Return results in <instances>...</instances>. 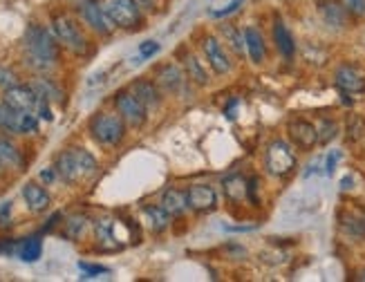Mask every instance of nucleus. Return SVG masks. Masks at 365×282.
<instances>
[{"mask_svg": "<svg viewBox=\"0 0 365 282\" xmlns=\"http://www.w3.org/2000/svg\"><path fill=\"white\" fill-rule=\"evenodd\" d=\"M25 56L27 63L36 70H49L58 58V45L52 34L38 25H30L25 32Z\"/></svg>", "mask_w": 365, "mask_h": 282, "instance_id": "obj_1", "label": "nucleus"}, {"mask_svg": "<svg viewBox=\"0 0 365 282\" xmlns=\"http://www.w3.org/2000/svg\"><path fill=\"white\" fill-rule=\"evenodd\" d=\"M54 170L61 175V179L74 184L97 173V159L83 148H70V150H65L63 155H58Z\"/></svg>", "mask_w": 365, "mask_h": 282, "instance_id": "obj_2", "label": "nucleus"}, {"mask_svg": "<svg viewBox=\"0 0 365 282\" xmlns=\"http://www.w3.org/2000/svg\"><path fill=\"white\" fill-rule=\"evenodd\" d=\"M90 132L104 146H115L123 139V119L110 113L97 115L90 124Z\"/></svg>", "mask_w": 365, "mask_h": 282, "instance_id": "obj_3", "label": "nucleus"}, {"mask_svg": "<svg viewBox=\"0 0 365 282\" xmlns=\"http://www.w3.org/2000/svg\"><path fill=\"white\" fill-rule=\"evenodd\" d=\"M104 12L113 21V25L121 30H132L141 23L139 5L134 0H106Z\"/></svg>", "mask_w": 365, "mask_h": 282, "instance_id": "obj_4", "label": "nucleus"}, {"mask_svg": "<svg viewBox=\"0 0 365 282\" xmlns=\"http://www.w3.org/2000/svg\"><path fill=\"white\" fill-rule=\"evenodd\" d=\"M0 128L19 134H32L38 130V117L34 113H23V110L0 104Z\"/></svg>", "mask_w": 365, "mask_h": 282, "instance_id": "obj_5", "label": "nucleus"}, {"mask_svg": "<svg viewBox=\"0 0 365 282\" xmlns=\"http://www.w3.org/2000/svg\"><path fill=\"white\" fill-rule=\"evenodd\" d=\"M265 164H267V170L271 175H287L292 173L296 168V155L292 146L283 139L274 141L267 150V157H265Z\"/></svg>", "mask_w": 365, "mask_h": 282, "instance_id": "obj_6", "label": "nucleus"}, {"mask_svg": "<svg viewBox=\"0 0 365 282\" xmlns=\"http://www.w3.org/2000/svg\"><path fill=\"white\" fill-rule=\"evenodd\" d=\"M54 34L67 49H72L76 54H83L88 49V40L81 34L79 25L72 19H67V16H56L54 19Z\"/></svg>", "mask_w": 365, "mask_h": 282, "instance_id": "obj_7", "label": "nucleus"}, {"mask_svg": "<svg viewBox=\"0 0 365 282\" xmlns=\"http://www.w3.org/2000/svg\"><path fill=\"white\" fill-rule=\"evenodd\" d=\"M43 97H38V92L34 88H23V85H14V88L5 90V104L12 106L16 110H23V113H38L40 104H43Z\"/></svg>", "mask_w": 365, "mask_h": 282, "instance_id": "obj_8", "label": "nucleus"}, {"mask_svg": "<svg viewBox=\"0 0 365 282\" xmlns=\"http://www.w3.org/2000/svg\"><path fill=\"white\" fill-rule=\"evenodd\" d=\"M115 104H117V110L123 121H128L134 128L146 124V106H143L132 92H119Z\"/></svg>", "mask_w": 365, "mask_h": 282, "instance_id": "obj_9", "label": "nucleus"}, {"mask_svg": "<svg viewBox=\"0 0 365 282\" xmlns=\"http://www.w3.org/2000/svg\"><path fill=\"white\" fill-rule=\"evenodd\" d=\"M290 137L294 139L296 146L303 150H309L318 143V130L309 121H305V119H294V121H290Z\"/></svg>", "mask_w": 365, "mask_h": 282, "instance_id": "obj_10", "label": "nucleus"}, {"mask_svg": "<svg viewBox=\"0 0 365 282\" xmlns=\"http://www.w3.org/2000/svg\"><path fill=\"white\" fill-rule=\"evenodd\" d=\"M81 14L92 25V30H97L99 34H110V30H113V21L106 16L104 7L97 5V0H83Z\"/></svg>", "mask_w": 365, "mask_h": 282, "instance_id": "obj_11", "label": "nucleus"}, {"mask_svg": "<svg viewBox=\"0 0 365 282\" xmlns=\"http://www.w3.org/2000/svg\"><path fill=\"white\" fill-rule=\"evenodd\" d=\"M215 202V191L211 186H193L186 191V204L193 211H213Z\"/></svg>", "mask_w": 365, "mask_h": 282, "instance_id": "obj_12", "label": "nucleus"}, {"mask_svg": "<svg viewBox=\"0 0 365 282\" xmlns=\"http://www.w3.org/2000/svg\"><path fill=\"white\" fill-rule=\"evenodd\" d=\"M204 52H207V58H209V65L213 67L217 74H226L228 70H231V61H228L226 52L215 38H211V36L204 38Z\"/></svg>", "mask_w": 365, "mask_h": 282, "instance_id": "obj_13", "label": "nucleus"}, {"mask_svg": "<svg viewBox=\"0 0 365 282\" xmlns=\"http://www.w3.org/2000/svg\"><path fill=\"white\" fill-rule=\"evenodd\" d=\"M336 85L341 88L343 92H363L365 90V79L361 72H356L354 67L350 65H343L338 67L336 72Z\"/></svg>", "mask_w": 365, "mask_h": 282, "instance_id": "obj_14", "label": "nucleus"}, {"mask_svg": "<svg viewBox=\"0 0 365 282\" xmlns=\"http://www.w3.org/2000/svg\"><path fill=\"white\" fill-rule=\"evenodd\" d=\"M23 198H25V202H27L30 211H34V213H40L49 207V195L45 188L38 184H25Z\"/></svg>", "mask_w": 365, "mask_h": 282, "instance_id": "obj_15", "label": "nucleus"}, {"mask_svg": "<svg viewBox=\"0 0 365 282\" xmlns=\"http://www.w3.org/2000/svg\"><path fill=\"white\" fill-rule=\"evenodd\" d=\"M244 45H247V52L253 63L265 61V38H262V34L256 27L244 30Z\"/></svg>", "mask_w": 365, "mask_h": 282, "instance_id": "obj_16", "label": "nucleus"}, {"mask_svg": "<svg viewBox=\"0 0 365 282\" xmlns=\"http://www.w3.org/2000/svg\"><path fill=\"white\" fill-rule=\"evenodd\" d=\"M130 92L137 97L143 106H146V110L148 108H157L159 106V92H157V88H155V83H150V81H137V83H132V88H130Z\"/></svg>", "mask_w": 365, "mask_h": 282, "instance_id": "obj_17", "label": "nucleus"}, {"mask_svg": "<svg viewBox=\"0 0 365 282\" xmlns=\"http://www.w3.org/2000/svg\"><path fill=\"white\" fill-rule=\"evenodd\" d=\"M161 209H164L168 215H182V213L189 209V204H186V193L180 191H166L164 198H161Z\"/></svg>", "mask_w": 365, "mask_h": 282, "instance_id": "obj_18", "label": "nucleus"}, {"mask_svg": "<svg viewBox=\"0 0 365 282\" xmlns=\"http://www.w3.org/2000/svg\"><path fill=\"white\" fill-rule=\"evenodd\" d=\"M157 83L168 92H177L182 88V72L175 65H164L157 72Z\"/></svg>", "mask_w": 365, "mask_h": 282, "instance_id": "obj_19", "label": "nucleus"}, {"mask_svg": "<svg viewBox=\"0 0 365 282\" xmlns=\"http://www.w3.org/2000/svg\"><path fill=\"white\" fill-rule=\"evenodd\" d=\"M23 157L12 141L0 139V168H21Z\"/></svg>", "mask_w": 365, "mask_h": 282, "instance_id": "obj_20", "label": "nucleus"}, {"mask_svg": "<svg viewBox=\"0 0 365 282\" xmlns=\"http://www.w3.org/2000/svg\"><path fill=\"white\" fill-rule=\"evenodd\" d=\"M274 38H276V47H278L280 54H283V56H294V49H296L294 38H292V34L287 32L283 21H278L274 25Z\"/></svg>", "mask_w": 365, "mask_h": 282, "instance_id": "obj_21", "label": "nucleus"}, {"mask_svg": "<svg viewBox=\"0 0 365 282\" xmlns=\"http://www.w3.org/2000/svg\"><path fill=\"white\" fill-rule=\"evenodd\" d=\"M40 253H43V242H40L38 235L27 237V240H23L19 244V258L23 262H36L40 258Z\"/></svg>", "mask_w": 365, "mask_h": 282, "instance_id": "obj_22", "label": "nucleus"}, {"mask_svg": "<svg viewBox=\"0 0 365 282\" xmlns=\"http://www.w3.org/2000/svg\"><path fill=\"white\" fill-rule=\"evenodd\" d=\"M251 186H247V182H244V177L240 175H233V177H228L226 182H224V193H226V198L228 200H233V202H240L247 198V191H249Z\"/></svg>", "mask_w": 365, "mask_h": 282, "instance_id": "obj_23", "label": "nucleus"}, {"mask_svg": "<svg viewBox=\"0 0 365 282\" xmlns=\"http://www.w3.org/2000/svg\"><path fill=\"white\" fill-rule=\"evenodd\" d=\"M143 215H146L148 224L155 233H161V231L168 226V218H171L161 207H146L143 209Z\"/></svg>", "mask_w": 365, "mask_h": 282, "instance_id": "obj_24", "label": "nucleus"}, {"mask_svg": "<svg viewBox=\"0 0 365 282\" xmlns=\"http://www.w3.org/2000/svg\"><path fill=\"white\" fill-rule=\"evenodd\" d=\"M320 14H322V19H325V23L332 25V27H343L345 25V10L341 5H336V3L320 5Z\"/></svg>", "mask_w": 365, "mask_h": 282, "instance_id": "obj_25", "label": "nucleus"}, {"mask_svg": "<svg viewBox=\"0 0 365 282\" xmlns=\"http://www.w3.org/2000/svg\"><path fill=\"white\" fill-rule=\"evenodd\" d=\"M184 67H186V74H189V79L193 83H198V85H207L209 83L204 67L200 65V61L195 56H186L184 58Z\"/></svg>", "mask_w": 365, "mask_h": 282, "instance_id": "obj_26", "label": "nucleus"}, {"mask_svg": "<svg viewBox=\"0 0 365 282\" xmlns=\"http://www.w3.org/2000/svg\"><path fill=\"white\" fill-rule=\"evenodd\" d=\"M220 32L224 34V36L228 38V45H231L233 49H235V54H244V47H242V43H244V34H237L231 25H222V27H220Z\"/></svg>", "mask_w": 365, "mask_h": 282, "instance_id": "obj_27", "label": "nucleus"}, {"mask_svg": "<svg viewBox=\"0 0 365 282\" xmlns=\"http://www.w3.org/2000/svg\"><path fill=\"white\" fill-rule=\"evenodd\" d=\"M32 88L36 90L38 97H43L45 101H58V99H61V94H58V90L49 81H36Z\"/></svg>", "mask_w": 365, "mask_h": 282, "instance_id": "obj_28", "label": "nucleus"}, {"mask_svg": "<svg viewBox=\"0 0 365 282\" xmlns=\"http://www.w3.org/2000/svg\"><path fill=\"white\" fill-rule=\"evenodd\" d=\"M318 143H327V141H332L334 137H336V124L334 121H329V119H322V121L318 124Z\"/></svg>", "mask_w": 365, "mask_h": 282, "instance_id": "obj_29", "label": "nucleus"}, {"mask_svg": "<svg viewBox=\"0 0 365 282\" xmlns=\"http://www.w3.org/2000/svg\"><path fill=\"white\" fill-rule=\"evenodd\" d=\"M83 228H86V218L76 215V218H72L70 222H67L65 233H67V237H79L83 233Z\"/></svg>", "mask_w": 365, "mask_h": 282, "instance_id": "obj_30", "label": "nucleus"}, {"mask_svg": "<svg viewBox=\"0 0 365 282\" xmlns=\"http://www.w3.org/2000/svg\"><path fill=\"white\" fill-rule=\"evenodd\" d=\"M79 269L86 273V278H95L99 273H110L108 267H101V264H88V262H79Z\"/></svg>", "mask_w": 365, "mask_h": 282, "instance_id": "obj_31", "label": "nucleus"}, {"mask_svg": "<svg viewBox=\"0 0 365 282\" xmlns=\"http://www.w3.org/2000/svg\"><path fill=\"white\" fill-rule=\"evenodd\" d=\"M345 10L354 16H365V0H343Z\"/></svg>", "mask_w": 365, "mask_h": 282, "instance_id": "obj_32", "label": "nucleus"}, {"mask_svg": "<svg viewBox=\"0 0 365 282\" xmlns=\"http://www.w3.org/2000/svg\"><path fill=\"white\" fill-rule=\"evenodd\" d=\"M159 52V45L155 40H143L141 45H139V54H141V58H148V56H152V54H157Z\"/></svg>", "mask_w": 365, "mask_h": 282, "instance_id": "obj_33", "label": "nucleus"}, {"mask_svg": "<svg viewBox=\"0 0 365 282\" xmlns=\"http://www.w3.org/2000/svg\"><path fill=\"white\" fill-rule=\"evenodd\" d=\"M0 85H3L5 90L14 88V85H16V74L12 70H3V67H0Z\"/></svg>", "mask_w": 365, "mask_h": 282, "instance_id": "obj_34", "label": "nucleus"}, {"mask_svg": "<svg viewBox=\"0 0 365 282\" xmlns=\"http://www.w3.org/2000/svg\"><path fill=\"white\" fill-rule=\"evenodd\" d=\"M338 159H341V150H332L327 155V161H325V173L327 175H332L334 173V168H336V164H338Z\"/></svg>", "mask_w": 365, "mask_h": 282, "instance_id": "obj_35", "label": "nucleus"}, {"mask_svg": "<svg viewBox=\"0 0 365 282\" xmlns=\"http://www.w3.org/2000/svg\"><path fill=\"white\" fill-rule=\"evenodd\" d=\"M242 5V0H233L231 5H226L224 10H215V12H211V16H213V19H222V16H228V14H233L237 7Z\"/></svg>", "mask_w": 365, "mask_h": 282, "instance_id": "obj_36", "label": "nucleus"}, {"mask_svg": "<svg viewBox=\"0 0 365 282\" xmlns=\"http://www.w3.org/2000/svg\"><path fill=\"white\" fill-rule=\"evenodd\" d=\"M40 177H43L45 182H52V179H54V173H52V170H43V173H40Z\"/></svg>", "mask_w": 365, "mask_h": 282, "instance_id": "obj_37", "label": "nucleus"}, {"mask_svg": "<svg viewBox=\"0 0 365 282\" xmlns=\"http://www.w3.org/2000/svg\"><path fill=\"white\" fill-rule=\"evenodd\" d=\"M352 182H354V179H352V177H345V179H343V186H341V188H343V191H347V188H352V186H350Z\"/></svg>", "mask_w": 365, "mask_h": 282, "instance_id": "obj_38", "label": "nucleus"}, {"mask_svg": "<svg viewBox=\"0 0 365 282\" xmlns=\"http://www.w3.org/2000/svg\"><path fill=\"white\" fill-rule=\"evenodd\" d=\"M361 280H365V271H363V276H361Z\"/></svg>", "mask_w": 365, "mask_h": 282, "instance_id": "obj_39", "label": "nucleus"}]
</instances>
